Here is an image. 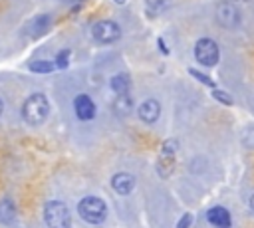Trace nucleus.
Listing matches in <instances>:
<instances>
[{
  "mask_svg": "<svg viewBox=\"0 0 254 228\" xmlns=\"http://www.w3.org/2000/svg\"><path fill=\"white\" fill-rule=\"evenodd\" d=\"M50 115V101L44 93H32L22 105V117L28 125H42Z\"/></svg>",
  "mask_w": 254,
  "mask_h": 228,
  "instance_id": "obj_1",
  "label": "nucleus"
},
{
  "mask_svg": "<svg viewBox=\"0 0 254 228\" xmlns=\"http://www.w3.org/2000/svg\"><path fill=\"white\" fill-rule=\"evenodd\" d=\"M77 214L87 224H101L107 218V204L99 196H83L77 202Z\"/></svg>",
  "mask_w": 254,
  "mask_h": 228,
  "instance_id": "obj_2",
  "label": "nucleus"
},
{
  "mask_svg": "<svg viewBox=\"0 0 254 228\" xmlns=\"http://www.w3.org/2000/svg\"><path fill=\"white\" fill-rule=\"evenodd\" d=\"M44 222L48 228H71V214L65 202L48 200L44 204Z\"/></svg>",
  "mask_w": 254,
  "mask_h": 228,
  "instance_id": "obj_3",
  "label": "nucleus"
},
{
  "mask_svg": "<svg viewBox=\"0 0 254 228\" xmlns=\"http://www.w3.org/2000/svg\"><path fill=\"white\" fill-rule=\"evenodd\" d=\"M194 57H196V61H198L200 65H204V67L216 65L218 59H220V52H218L216 42L210 40V38H200V40H196V44H194Z\"/></svg>",
  "mask_w": 254,
  "mask_h": 228,
  "instance_id": "obj_4",
  "label": "nucleus"
},
{
  "mask_svg": "<svg viewBox=\"0 0 254 228\" xmlns=\"http://www.w3.org/2000/svg\"><path fill=\"white\" fill-rule=\"evenodd\" d=\"M177 151H179V141L177 139L163 141L159 161H157V172L161 176H169L173 172V167H175V161H177Z\"/></svg>",
  "mask_w": 254,
  "mask_h": 228,
  "instance_id": "obj_5",
  "label": "nucleus"
},
{
  "mask_svg": "<svg viewBox=\"0 0 254 228\" xmlns=\"http://www.w3.org/2000/svg\"><path fill=\"white\" fill-rule=\"evenodd\" d=\"M91 36L97 44H113L121 38V28L113 20H99L91 28Z\"/></svg>",
  "mask_w": 254,
  "mask_h": 228,
  "instance_id": "obj_6",
  "label": "nucleus"
},
{
  "mask_svg": "<svg viewBox=\"0 0 254 228\" xmlns=\"http://www.w3.org/2000/svg\"><path fill=\"white\" fill-rule=\"evenodd\" d=\"M240 20H242V16H240V10H238L236 4H232L228 0L218 2V6H216V22L222 28H228V30L238 28L240 26Z\"/></svg>",
  "mask_w": 254,
  "mask_h": 228,
  "instance_id": "obj_7",
  "label": "nucleus"
},
{
  "mask_svg": "<svg viewBox=\"0 0 254 228\" xmlns=\"http://www.w3.org/2000/svg\"><path fill=\"white\" fill-rule=\"evenodd\" d=\"M73 111H75L79 121H91L95 117V103H93V99L89 95L79 93L73 99Z\"/></svg>",
  "mask_w": 254,
  "mask_h": 228,
  "instance_id": "obj_8",
  "label": "nucleus"
},
{
  "mask_svg": "<svg viewBox=\"0 0 254 228\" xmlns=\"http://www.w3.org/2000/svg\"><path fill=\"white\" fill-rule=\"evenodd\" d=\"M137 115H139V119H141L143 123L151 125V123L159 121V117H161V103H159L157 99H145V101L137 107Z\"/></svg>",
  "mask_w": 254,
  "mask_h": 228,
  "instance_id": "obj_9",
  "label": "nucleus"
},
{
  "mask_svg": "<svg viewBox=\"0 0 254 228\" xmlns=\"http://www.w3.org/2000/svg\"><path fill=\"white\" fill-rule=\"evenodd\" d=\"M111 188L119 194V196H127L133 192L135 188V176L131 172H115L111 176Z\"/></svg>",
  "mask_w": 254,
  "mask_h": 228,
  "instance_id": "obj_10",
  "label": "nucleus"
},
{
  "mask_svg": "<svg viewBox=\"0 0 254 228\" xmlns=\"http://www.w3.org/2000/svg\"><path fill=\"white\" fill-rule=\"evenodd\" d=\"M206 220L214 226V228H230L232 226V216L228 212V208L224 206H212L206 210Z\"/></svg>",
  "mask_w": 254,
  "mask_h": 228,
  "instance_id": "obj_11",
  "label": "nucleus"
},
{
  "mask_svg": "<svg viewBox=\"0 0 254 228\" xmlns=\"http://www.w3.org/2000/svg\"><path fill=\"white\" fill-rule=\"evenodd\" d=\"M109 87L115 95H129V87H131V77L129 73L125 71H119L115 73L111 79H109Z\"/></svg>",
  "mask_w": 254,
  "mask_h": 228,
  "instance_id": "obj_12",
  "label": "nucleus"
},
{
  "mask_svg": "<svg viewBox=\"0 0 254 228\" xmlns=\"http://www.w3.org/2000/svg\"><path fill=\"white\" fill-rule=\"evenodd\" d=\"M113 109H115V113H117L119 117H127V115L131 113V109H133L131 97H129V95H117L115 101H113Z\"/></svg>",
  "mask_w": 254,
  "mask_h": 228,
  "instance_id": "obj_13",
  "label": "nucleus"
},
{
  "mask_svg": "<svg viewBox=\"0 0 254 228\" xmlns=\"http://www.w3.org/2000/svg\"><path fill=\"white\" fill-rule=\"evenodd\" d=\"M14 216H16L14 202H12L10 198H2V200H0V222L8 224V222L14 220Z\"/></svg>",
  "mask_w": 254,
  "mask_h": 228,
  "instance_id": "obj_14",
  "label": "nucleus"
},
{
  "mask_svg": "<svg viewBox=\"0 0 254 228\" xmlns=\"http://www.w3.org/2000/svg\"><path fill=\"white\" fill-rule=\"evenodd\" d=\"M34 73H50L56 65L52 63V61H46V59H34V61H30V65H28Z\"/></svg>",
  "mask_w": 254,
  "mask_h": 228,
  "instance_id": "obj_15",
  "label": "nucleus"
},
{
  "mask_svg": "<svg viewBox=\"0 0 254 228\" xmlns=\"http://www.w3.org/2000/svg\"><path fill=\"white\" fill-rule=\"evenodd\" d=\"M145 2H147V8H149V10H153L155 14H159V12L167 10V8L173 4V0H145Z\"/></svg>",
  "mask_w": 254,
  "mask_h": 228,
  "instance_id": "obj_16",
  "label": "nucleus"
},
{
  "mask_svg": "<svg viewBox=\"0 0 254 228\" xmlns=\"http://www.w3.org/2000/svg\"><path fill=\"white\" fill-rule=\"evenodd\" d=\"M69 56H71V52H69V50H62V52H58L54 65H56V67H60V69L67 67V63H69Z\"/></svg>",
  "mask_w": 254,
  "mask_h": 228,
  "instance_id": "obj_17",
  "label": "nucleus"
},
{
  "mask_svg": "<svg viewBox=\"0 0 254 228\" xmlns=\"http://www.w3.org/2000/svg\"><path fill=\"white\" fill-rule=\"evenodd\" d=\"M212 97L218 101V103H222V105H232L234 101H232V97L226 93V91H220V89H212Z\"/></svg>",
  "mask_w": 254,
  "mask_h": 228,
  "instance_id": "obj_18",
  "label": "nucleus"
},
{
  "mask_svg": "<svg viewBox=\"0 0 254 228\" xmlns=\"http://www.w3.org/2000/svg\"><path fill=\"white\" fill-rule=\"evenodd\" d=\"M189 73H190L192 77H196L198 81H202V83H206V85H210L212 89H216V85H214V81H212V79H210L208 75H202V73H200L198 69H192V67H190V69H189Z\"/></svg>",
  "mask_w": 254,
  "mask_h": 228,
  "instance_id": "obj_19",
  "label": "nucleus"
},
{
  "mask_svg": "<svg viewBox=\"0 0 254 228\" xmlns=\"http://www.w3.org/2000/svg\"><path fill=\"white\" fill-rule=\"evenodd\" d=\"M190 224H192V214L187 212V214H183L181 220L177 222V228H190Z\"/></svg>",
  "mask_w": 254,
  "mask_h": 228,
  "instance_id": "obj_20",
  "label": "nucleus"
},
{
  "mask_svg": "<svg viewBox=\"0 0 254 228\" xmlns=\"http://www.w3.org/2000/svg\"><path fill=\"white\" fill-rule=\"evenodd\" d=\"M248 206H250V210H254V194L250 196V200H248Z\"/></svg>",
  "mask_w": 254,
  "mask_h": 228,
  "instance_id": "obj_21",
  "label": "nucleus"
},
{
  "mask_svg": "<svg viewBox=\"0 0 254 228\" xmlns=\"http://www.w3.org/2000/svg\"><path fill=\"white\" fill-rule=\"evenodd\" d=\"M2 109H4V101L0 99V115H2Z\"/></svg>",
  "mask_w": 254,
  "mask_h": 228,
  "instance_id": "obj_22",
  "label": "nucleus"
},
{
  "mask_svg": "<svg viewBox=\"0 0 254 228\" xmlns=\"http://www.w3.org/2000/svg\"><path fill=\"white\" fill-rule=\"evenodd\" d=\"M115 2H117V4H125L127 0H115Z\"/></svg>",
  "mask_w": 254,
  "mask_h": 228,
  "instance_id": "obj_23",
  "label": "nucleus"
}]
</instances>
